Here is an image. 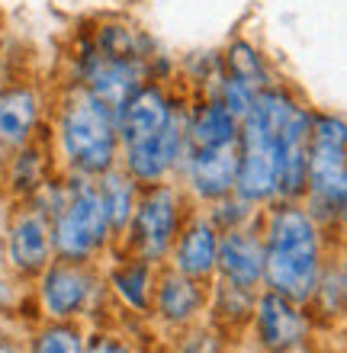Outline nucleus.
I'll use <instances>...</instances> for the list:
<instances>
[{
  "label": "nucleus",
  "mask_w": 347,
  "mask_h": 353,
  "mask_svg": "<svg viewBox=\"0 0 347 353\" xmlns=\"http://www.w3.org/2000/svg\"><path fill=\"white\" fill-rule=\"evenodd\" d=\"M264 276L286 299H309L319 279V241L312 219L299 209H280L270 219Z\"/></svg>",
  "instance_id": "1"
},
{
  "label": "nucleus",
  "mask_w": 347,
  "mask_h": 353,
  "mask_svg": "<svg viewBox=\"0 0 347 353\" xmlns=\"http://www.w3.org/2000/svg\"><path fill=\"white\" fill-rule=\"evenodd\" d=\"M110 106L90 90H75L61 116V145L71 164L87 174H103L116 158V122Z\"/></svg>",
  "instance_id": "2"
},
{
  "label": "nucleus",
  "mask_w": 347,
  "mask_h": 353,
  "mask_svg": "<svg viewBox=\"0 0 347 353\" xmlns=\"http://www.w3.org/2000/svg\"><path fill=\"white\" fill-rule=\"evenodd\" d=\"M306 174L325 205L344 209L347 193V161H344V122L321 116L315 122V132L309 139V154H306Z\"/></svg>",
  "instance_id": "3"
},
{
  "label": "nucleus",
  "mask_w": 347,
  "mask_h": 353,
  "mask_svg": "<svg viewBox=\"0 0 347 353\" xmlns=\"http://www.w3.org/2000/svg\"><path fill=\"white\" fill-rule=\"evenodd\" d=\"M110 219H106V203L103 193L94 186H77L71 190L68 203L58 212V228H55V244L65 257H84L103 241V232Z\"/></svg>",
  "instance_id": "4"
},
{
  "label": "nucleus",
  "mask_w": 347,
  "mask_h": 353,
  "mask_svg": "<svg viewBox=\"0 0 347 353\" xmlns=\"http://www.w3.org/2000/svg\"><path fill=\"white\" fill-rule=\"evenodd\" d=\"M280 170H277V135L267 132L251 112L244 116L241 154L235 168V186L244 199H267L277 190Z\"/></svg>",
  "instance_id": "5"
},
{
  "label": "nucleus",
  "mask_w": 347,
  "mask_h": 353,
  "mask_svg": "<svg viewBox=\"0 0 347 353\" xmlns=\"http://www.w3.org/2000/svg\"><path fill=\"white\" fill-rule=\"evenodd\" d=\"M174 225H177V196H174V190H155L139 203L135 238H139L148 261H155V257L168 251L170 238H174Z\"/></svg>",
  "instance_id": "6"
},
{
  "label": "nucleus",
  "mask_w": 347,
  "mask_h": 353,
  "mask_svg": "<svg viewBox=\"0 0 347 353\" xmlns=\"http://www.w3.org/2000/svg\"><path fill=\"white\" fill-rule=\"evenodd\" d=\"M139 74L141 71L135 58H116L110 52H100L87 61V90L110 110H119L139 90Z\"/></svg>",
  "instance_id": "7"
},
{
  "label": "nucleus",
  "mask_w": 347,
  "mask_h": 353,
  "mask_svg": "<svg viewBox=\"0 0 347 353\" xmlns=\"http://www.w3.org/2000/svg\"><path fill=\"white\" fill-rule=\"evenodd\" d=\"M309 119L299 110H293V116L283 122V129L277 132V190L283 193H299L306 183V154H309V139H306Z\"/></svg>",
  "instance_id": "8"
},
{
  "label": "nucleus",
  "mask_w": 347,
  "mask_h": 353,
  "mask_svg": "<svg viewBox=\"0 0 347 353\" xmlns=\"http://www.w3.org/2000/svg\"><path fill=\"white\" fill-rule=\"evenodd\" d=\"M170 122V106L155 87H139L129 100L119 106V135L126 141L148 139Z\"/></svg>",
  "instance_id": "9"
},
{
  "label": "nucleus",
  "mask_w": 347,
  "mask_h": 353,
  "mask_svg": "<svg viewBox=\"0 0 347 353\" xmlns=\"http://www.w3.org/2000/svg\"><path fill=\"white\" fill-rule=\"evenodd\" d=\"M180 154V132L174 122H168L161 132L148 135V139L129 141V170L139 180H161L164 170L174 164Z\"/></svg>",
  "instance_id": "10"
},
{
  "label": "nucleus",
  "mask_w": 347,
  "mask_h": 353,
  "mask_svg": "<svg viewBox=\"0 0 347 353\" xmlns=\"http://www.w3.org/2000/svg\"><path fill=\"white\" fill-rule=\"evenodd\" d=\"M216 263H222V270H226V276L232 286L251 289L254 283L264 276V248L251 234L232 232L219 241Z\"/></svg>",
  "instance_id": "11"
},
{
  "label": "nucleus",
  "mask_w": 347,
  "mask_h": 353,
  "mask_svg": "<svg viewBox=\"0 0 347 353\" xmlns=\"http://www.w3.org/2000/svg\"><path fill=\"white\" fill-rule=\"evenodd\" d=\"M235 168H238V158H235L232 145L197 148L193 161H190V183L199 196L216 199V196H226L235 186Z\"/></svg>",
  "instance_id": "12"
},
{
  "label": "nucleus",
  "mask_w": 347,
  "mask_h": 353,
  "mask_svg": "<svg viewBox=\"0 0 347 353\" xmlns=\"http://www.w3.org/2000/svg\"><path fill=\"white\" fill-rule=\"evenodd\" d=\"M257 325H261V337L264 344L270 347H290L302 337V315L296 312L293 299L273 292V296H264L261 302V315H257Z\"/></svg>",
  "instance_id": "13"
},
{
  "label": "nucleus",
  "mask_w": 347,
  "mask_h": 353,
  "mask_svg": "<svg viewBox=\"0 0 347 353\" xmlns=\"http://www.w3.org/2000/svg\"><path fill=\"white\" fill-rule=\"evenodd\" d=\"M87 292H90V279L75 267H55L48 270L46 283H42V299H46V308L52 315L65 318L75 315L77 308L84 305Z\"/></svg>",
  "instance_id": "14"
},
{
  "label": "nucleus",
  "mask_w": 347,
  "mask_h": 353,
  "mask_svg": "<svg viewBox=\"0 0 347 353\" xmlns=\"http://www.w3.org/2000/svg\"><path fill=\"white\" fill-rule=\"evenodd\" d=\"M48 244H52L48 225L42 222L39 215H23V219L13 225V234H10V261L17 263L19 270L46 267Z\"/></svg>",
  "instance_id": "15"
},
{
  "label": "nucleus",
  "mask_w": 347,
  "mask_h": 353,
  "mask_svg": "<svg viewBox=\"0 0 347 353\" xmlns=\"http://www.w3.org/2000/svg\"><path fill=\"white\" fill-rule=\"evenodd\" d=\"M36 125V97L23 87L0 93V141L23 145Z\"/></svg>",
  "instance_id": "16"
},
{
  "label": "nucleus",
  "mask_w": 347,
  "mask_h": 353,
  "mask_svg": "<svg viewBox=\"0 0 347 353\" xmlns=\"http://www.w3.org/2000/svg\"><path fill=\"white\" fill-rule=\"evenodd\" d=\"M216 234L209 225H193L187 234H184V241H180V254H177V263H180V273L184 276H206L212 273L216 267Z\"/></svg>",
  "instance_id": "17"
},
{
  "label": "nucleus",
  "mask_w": 347,
  "mask_h": 353,
  "mask_svg": "<svg viewBox=\"0 0 347 353\" xmlns=\"http://www.w3.org/2000/svg\"><path fill=\"white\" fill-rule=\"evenodd\" d=\"M197 148H219V145H232L235 135H238V119L222 106V103H212L197 116L193 129H190Z\"/></svg>",
  "instance_id": "18"
},
{
  "label": "nucleus",
  "mask_w": 347,
  "mask_h": 353,
  "mask_svg": "<svg viewBox=\"0 0 347 353\" xmlns=\"http://www.w3.org/2000/svg\"><path fill=\"white\" fill-rule=\"evenodd\" d=\"M158 308L170 321H184L199 308V289L190 276H168L158 292Z\"/></svg>",
  "instance_id": "19"
},
{
  "label": "nucleus",
  "mask_w": 347,
  "mask_h": 353,
  "mask_svg": "<svg viewBox=\"0 0 347 353\" xmlns=\"http://www.w3.org/2000/svg\"><path fill=\"white\" fill-rule=\"evenodd\" d=\"M116 289L122 292L126 302H132L135 308L148 305V267L145 263H132V267L116 273Z\"/></svg>",
  "instance_id": "20"
},
{
  "label": "nucleus",
  "mask_w": 347,
  "mask_h": 353,
  "mask_svg": "<svg viewBox=\"0 0 347 353\" xmlns=\"http://www.w3.org/2000/svg\"><path fill=\"white\" fill-rule=\"evenodd\" d=\"M100 193H103L106 219H110V225H126V219H129V212H132V190H129V183H126L122 176H110Z\"/></svg>",
  "instance_id": "21"
},
{
  "label": "nucleus",
  "mask_w": 347,
  "mask_h": 353,
  "mask_svg": "<svg viewBox=\"0 0 347 353\" xmlns=\"http://www.w3.org/2000/svg\"><path fill=\"white\" fill-rule=\"evenodd\" d=\"M36 353H84V344H81L75 327H48L39 337Z\"/></svg>",
  "instance_id": "22"
},
{
  "label": "nucleus",
  "mask_w": 347,
  "mask_h": 353,
  "mask_svg": "<svg viewBox=\"0 0 347 353\" xmlns=\"http://www.w3.org/2000/svg\"><path fill=\"white\" fill-rule=\"evenodd\" d=\"M232 68H235V77L244 81V84H264V68H261V58L254 52L251 46H235L232 48Z\"/></svg>",
  "instance_id": "23"
},
{
  "label": "nucleus",
  "mask_w": 347,
  "mask_h": 353,
  "mask_svg": "<svg viewBox=\"0 0 347 353\" xmlns=\"http://www.w3.org/2000/svg\"><path fill=\"white\" fill-rule=\"evenodd\" d=\"M222 106L232 112L235 119H244L254 106V87L244 84V81H238V77H232V81L226 84V103H222Z\"/></svg>",
  "instance_id": "24"
},
{
  "label": "nucleus",
  "mask_w": 347,
  "mask_h": 353,
  "mask_svg": "<svg viewBox=\"0 0 347 353\" xmlns=\"http://www.w3.org/2000/svg\"><path fill=\"white\" fill-rule=\"evenodd\" d=\"M87 353H129V347L113 341V337H97L94 344L87 347Z\"/></svg>",
  "instance_id": "25"
},
{
  "label": "nucleus",
  "mask_w": 347,
  "mask_h": 353,
  "mask_svg": "<svg viewBox=\"0 0 347 353\" xmlns=\"http://www.w3.org/2000/svg\"><path fill=\"white\" fill-rule=\"evenodd\" d=\"M0 353H19L17 347H10V344H0Z\"/></svg>",
  "instance_id": "26"
}]
</instances>
